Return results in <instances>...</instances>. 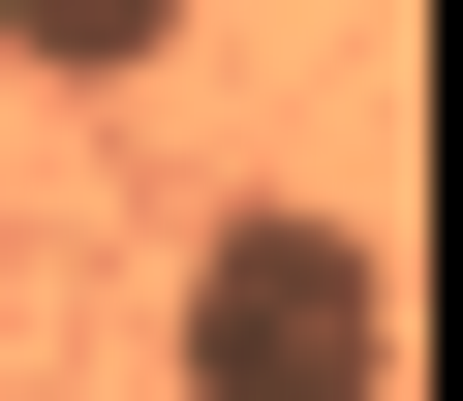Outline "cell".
Masks as SVG:
<instances>
[{
    "instance_id": "1",
    "label": "cell",
    "mask_w": 463,
    "mask_h": 401,
    "mask_svg": "<svg viewBox=\"0 0 463 401\" xmlns=\"http://www.w3.org/2000/svg\"><path fill=\"white\" fill-rule=\"evenodd\" d=\"M402 370V278H371V217H185V401H371Z\"/></svg>"
},
{
    "instance_id": "2",
    "label": "cell",
    "mask_w": 463,
    "mask_h": 401,
    "mask_svg": "<svg viewBox=\"0 0 463 401\" xmlns=\"http://www.w3.org/2000/svg\"><path fill=\"white\" fill-rule=\"evenodd\" d=\"M155 32H185V0H0V62H62V93H124Z\"/></svg>"
}]
</instances>
